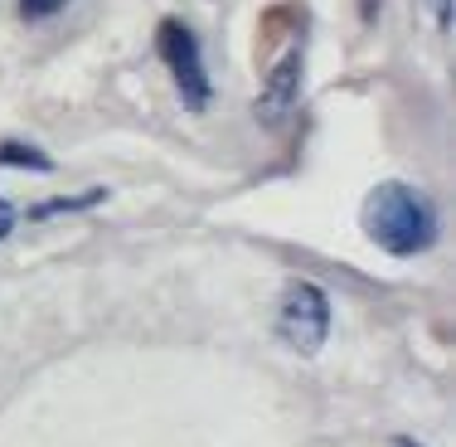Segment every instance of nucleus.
<instances>
[{"label":"nucleus","mask_w":456,"mask_h":447,"mask_svg":"<svg viewBox=\"0 0 456 447\" xmlns=\"http://www.w3.org/2000/svg\"><path fill=\"white\" fill-rule=\"evenodd\" d=\"M360 224H364V234L394 258H412V253H422V248H432V238H437V210H432V200L403 180L374 185L369 200H364Z\"/></svg>","instance_id":"1"},{"label":"nucleus","mask_w":456,"mask_h":447,"mask_svg":"<svg viewBox=\"0 0 456 447\" xmlns=\"http://www.w3.org/2000/svg\"><path fill=\"white\" fill-rule=\"evenodd\" d=\"M277 335L297 355H316L330 335V302L316 282H291L277 307Z\"/></svg>","instance_id":"2"},{"label":"nucleus","mask_w":456,"mask_h":447,"mask_svg":"<svg viewBox=\"0 0 456 447\" xmlns=\"http://www.w3.org/2000/svg\"><path fill=\"white\" fill-rule=\"evenodd\" d=\"M156 49H160V59H166L170 79H175V88H180V103L190 107V112H204L214 88H209V73H204V59H200V39H194V29L184 25V20H160Z\"/></svg>","instance_id":"3"},{"label":"nucleus","mask_w":456,"mask_h":447,"mask_svg":"<svg viewBox=\"0 0 456 447\" xmlns=\"http://www.w3.org/2000/svg\"><path fill=\"white\" fill-rule=\"evenodd\" d=\"M301 93V45L281 54V63L273 73H267V88H263V103H257V112L267 117V122H277L281 112H287L291 103H297Z\"/></svg>","instance_id":"4"},{"label":"nucleus","mask_w":456,"mask_h":447,"mask_svg":"<svg viewBox=\"0 0 456 447\" xmlns=\"http://www.w3.org/2000/svg\"><path fill=\"white\" fill-rule=\"evenodd\" d=\"M107 200V190H83V195H73V200H49V204H39V210H29V219H53V214H78V210H93V204H102Z\"/></svg>","instance_id":"5"},{"label":"nucleus","mask_w":456,"mask_h":447,"mask_svg":"<svg viewBox=\"0 0 456 447\" xmlns=\"http://www.w3.org/2000/svg\"><path fill=\"white\" fill-rule=\"evenodd\" d=\"M0 166H25V170H53V161L45 156V151H35V146H25V141H5L0 146Z\"/></svg>","instance_id":"6"},{"label":"nucleus","mask_w":456,"mask_h":447,"mask_svg":"<svg viewBox=\"0 0 456 447\" xmlns=\"http://www.w3.org/2000/svg\"><path fill=\"white\" fill-rule=\"evenodd\" d=\"M69 0H20V15L25 20H45V15H59Z\"/></svg>","instance_id":"7"},{"label":"nucleus","mask_w":456,"mask_h":447,"mask_svg":"<svg viewBox=\"0 0 456 447\" xmlns=\"http://www.w3.org/2000/svg\"><path fill=\"white\" fill-rule=\"evenodd\" d=\"M15 219H20V214H15V204H10V200H0V238H5L10 228H15Z\"/></svg>","instance_id":"8"},{"label":"nucleus","mask_w":456,"mask_h":447,"mask_svg":"<svg viewBox=\"0 0 456 447\" xmlns=\"http://www.w3.org/2000/svg\"><path fill=\"white\" fill-rule=\"evenodd\" d=\"M432 10H437V20H442V25L452 20V0H432Z\"/></svg>","instance_id":"9"},{"label":"nucleus","mask_w":456,"mask_h":447,"mask_svg":"<svg viewBox=\"0 0 456 447\" xmlns=\"http://www.w3.org/2000/svg\"><path fill=\"white\" fill-rule=\"evenodd\" d=\"M394 447H422V443H412V438H394Z\"/></svg>","instance_id":"10"}]
</instances>
